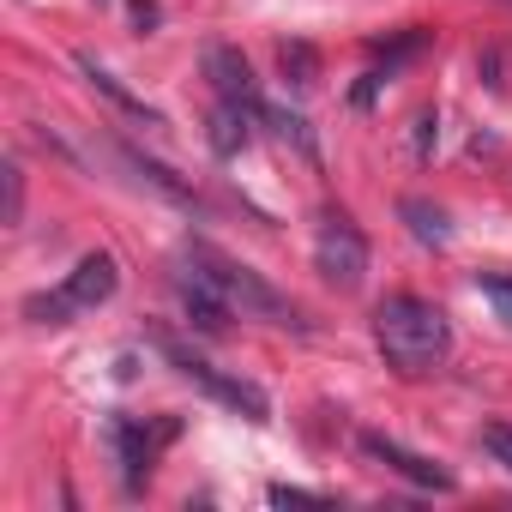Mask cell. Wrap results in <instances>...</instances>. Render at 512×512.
<instances>
[{
  "mask_svg": "<svg viewBox=\"0 0 512 512\" xmlns=\"http://www.w3.org/2000/svg\"><path fill=\"white\" fill-rule=\"evenodd\" d=\"M374 344H380V356H386L392 374L416 380V374H434V368L446 362L452 326H446V314H440L434 302H422V296H386V302L374 308Z\"/></svg>",
  "mask_w": 512,
  "mask_h": 512,
  "instance_id": "cell-1",
  "label": "cell"
},
{
  "mask_svg": "<svg viewBox=\"0 0 512 512\" xmlns=\"http://www.w3.org/2000/svg\"><path fill=\"white\" fill-rule=\"evenodd\" d=\"M362 452L374 458V464H386V470H398L404 482H416V488H434V494H452V470H440L434 458H422V452H410V446H398L392 434H362Z\"/></svg>",
  "mask_w": 512,
  "mask_h": 512,
  "instance_id": "cell-9",
  "label": "cell"
},
{
  "mask_svg": "<svg viewBox=\"0 0 512 512\" xmlns=\"http://www.w3.org/2000/svg\"><path fill=\"white\" fill-rule=\"evenodd\" d=\"M115 284H121V272H115L109 253H85V260L67 272V284L49 290V296H31L25 314H31L37 326H67V320H79V314H97V308L115 296Z\"/></svg>",
  "mask_w": 512,
  "mask_h": 512,
  "instance_id": "cell-3",
  "label": "cell"
},
{
  "mask_svg": "<svg viewBox=\"0 0 512 512\" xmlns=\"http://www.w3.org/2000/svg\"><path fill=\"white\" fill-rule=\"evenodd\" d=\"M163 356L175 362V374L181 380H193L205 398H217L223 410H235V416H247V422H272V398L253 386V380H241V374H223L217 362H205V356H193V350H181L175 338H163Z\"/></svg>",
  "mask_w": 512,
  "mask_h": 512,
  "instance_id": "cell-4",
  "label": "cell"
},
{
  "mask_svg": "<svg viewBox=\"0 0 512 512\" xmlns=\"http://www.w3.org/2000/svg\"><path fill=\"white\" fill-rule=\"evenodd\" d=\"M247 121H253L247 109H235V103H223V109L211 115V151H217V157H235V151L247 145Z\"/></svg>",
  "mask_w": 512,
  "mask_h": 512,
  "instance_id": "cell-12",
  "label": "cell"
},
{
  "mask_svg": "<svg viewBox=\"0 0 512 512\" xmlns=\"http://www.w3.org/2000/svg\"><path fill=\"white\" fill-rule=\"evenodd\" d=\"M272 500H278V506H326L320 494H308V488H284V482L272 488Z\"/></svg>",
  "mask_w": 512,
  "mask_h": 512,
  "instance_id": "cell-17",
  "label": "cell"
},
{
  "mask_svg": "<svg viewBox=\"0 0 512 512\" xmlns=\"http://www.w3.org/2000/svg\"><path fill=\"white\" fill-rule=\"evenodd\" d=\"M193 260L217 278V290H223V302L241 314V320H266V326H308L302 314H296V302L290 296H278L260 272H247V266H235L229 253H217V247H193Z\"/></svg>",
  "mask_w": 512,
  "mask_h": 512,
  "instance_id": "cell-2",
  "label": "cell"
},
{
  "mask_svg": "<svg viewBox=\"0 0 512 512\" xmlns=\"http://www.w3.org/2000/svg\"><path fill=\"white\" fill-rule=\"evenodd\" d=\"M260 121H266V127H278V139H284V145H296L308 163H320V145H314V133H308V121H302V115H284V109H272V103H266V109H260Z\"/></svg>",
  "mask_w": 512,
  "mask_h": 512,
  "instance_id": "cell-13",
  "label": "cell"
},
{
  "mask_svg": "<svg viewBox=\"0 0 512 512\" xmlns=\"http://www.w3.org/2000/svg\"><path fill=\"white\" fill-rule=\"evenodd\" d=\"M175 434V422H157V428H145V422H133V416H109V446H115V458H121V476H127V488H139L145 476H151V464H157V446Z\"/></svg>",
  "mask_w": 512,
  "mask_h": 512,
  "instance_id": "cell-7",
  "label": "cell"
},
{
  "mask_svg": "<svg viewBox=\"0 0 512 512\" xmlns=\"http://www.w3.org/2000/svg\"><path fill=\"white\" fill-rule=\"evenodd\" d=\"M398 211H404V223H410V235H416L422 247H446V241H452V229H446V211H434L428 199H404Z\"/></svg>",
  "mask_w": 512,
  "mask_h": 512,
  "instance_id": "cell-11",
  "label": "cell"
},
{
  "mask_svg": "<svg viewBox=\"0 0 512 512\" xmlns=\"http://www.w3.org/2000/svg\"><path fill=\"white\" fill-rule=\"evenodd\" d=\"M278 67H284V79H290L296 91H308V85L320 79V61H314L308 43H284V49H278Z\"/></svg>",
  "mask_w": 512,
  "mask_h": 512,
  "instance_id": "cell-14",
  "label": "cell"
},
{
  "mask_svg": "<svg viewBox=\"0 0 512 512\" xmlns=\"http://www.w3.org/2000/svg\"><path fill=\"white\" fill-rule=\"evenodd\" d=\"M482 446H488V458H494V464H506V470H512V422H488V428H482Z\"/></svg>",
  "mask_w": 512,
  "mask_h": 512,
  "instance_id": "cell-15",
  "label": "cell"
},
{
  "mask_svg": "<svg viewBox=\"0 0 512 512\" xmlns=\"http://www.w3.org/2000/svg\"><path fill=\"white\" fill-rule=\"evenodd\" d=\"M205 73H211V85H217V97H223V103H235V109H247L253 121H260L266 97H260V85H253V67L241 61V49L211 43V49H205Z\"/></svg>",
  "mask_w": 512,
  "mask_h": 512,
  "instance_id": "cell-8",
  "label": "cell"
},
{
  "mask_svg": "<svg viewBox=\"0 0 512 512\" xmlns=\"http://www.w3.org/2000/svg\"><path fill=\"white\" fill-rule=\"evenodd\" d=\"M175 290H181V308H187V320H193L199 332H223V326L235 320V308L223 302L217 278L193 260V253H181V266H175Z\"/></svg>",
  "mask_w": 512,
  "mask_h": 512,
  "instance_id": "cell-6",
  "label": "cell"
},
{
  "mask_svg": "<svg viewBox=\"0 0 512 512\" xmlns=\"http://www.w3.org/2000/svg\"><path fill=\"white\" fill-rule=\"evenodd\" d=\"M79 67H85V79H91V85H97V91H103V97H109L115 109H127V115H139L145 127H163V121H157V115H151V109H145V103H139V97H133V91H127V85H121V79H115L109 67H97L91 55H79Z\"/></svg>",
  "mask_w": 512,
  "mask_h": 512,
  "instance_id": "cell-10",
  "label": "cell"
},
{
  "mask_svg": "<svg viewBox=\"0 0 512 512\" xmlns=\"http://www.w3.org/2000/svg\"><path fill=\"white\" fill-rule=\"evenodd\" d=\"M314 266L332 290H362L368 278V235L356 229L350 211H320V229H314Z\"/></svg>",
  "mask_w": 512,
  "mask_h": 512,
  "instance_id": "cell-5",
  "label": "cell"
},
{
  "mask_svg": "<svg viewBox=\"0 0 512 512\" xmlns=\"http://www.w3.org/2000/svg\"><path fill=\"white\" fill-rule=\"evenodd\" d=\"M482 296H488V308L512 326V278H482Z\"/></svg>",
  "mask_w": 512,
  "mask_h": 512,
  "instance_id": "cell-16",
  "label": "cell"
}]
</instances>
